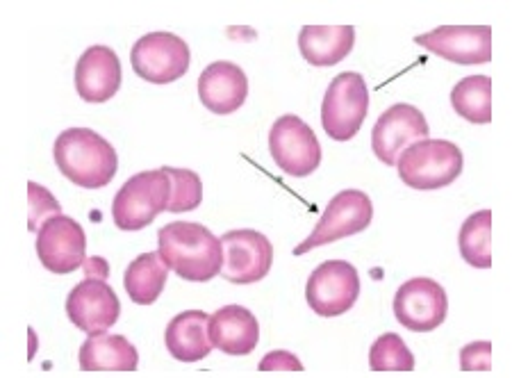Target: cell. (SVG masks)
<instances>
[{
	"instance_id": "obj_8",
	"label": "cell",
	"mask_w": 512,
	"mask_h": 378,
	"mask_svg": "<svg viewBox=\"0 0 512 378\" xmlns=\"http://www.w3.org/2000/svg\"><path fill=\"white\" fill-rule=\"evenodd\" d=\"M189 46L173 32H148L132 46V69L142 80L153 85H169L189 71Z\"/></svg>"
},
{
	"instance_id": "obj_23",
	"label": "cell",
	"mask_w": 512,
	"mask_h": 378,
	"mask_svg": "<svg viewBox=\"0 0 512 378\" xmlns=\"http://www.w3.org/2000/svg\"><path fill=\"white\" fill-rule=\"evenodd\" d=\"M451 105L469 123H492V80L487 76H469L451 89Z\"/></svg>"
},
{
	"instance_id": "obj_19",
	"label": "cell",
	"mask_w": 512,
	"mask_h": 378,
	"mask_svg": "<svg viewBox=\"0 0 512 378\" xmlns=\"http://www.w3.org/2000/svg\"><path fill=\"white\" fill-rule=\"evenodd\" d=\"M164 344L180 363H198L212 353L210 315L203 310H185L169 322L164 331Z\"/></svg>"
},
{
	"instance_id": "obj_5",
	"label": "cell",
	"mask_w": 512,
	"mask_h": 378,
	"mask_svg": "<svg viewBox=\"0 0 512 378\" xmlns=\"http://www.w3.org/2000/svg\"><path fill=\"white\" fill-rule=\"evenodd\" d=\"M369 112L367 80L355 71H344L330 80L321 103V126L335 142H351L360 133Z\"/></svg>"
},
{
	"instance_id": "obj_30",
	"label": "cell",
	"mask_w": 512,
	"mask_h": 378,
	"mask_svg": "<svg viewBox=\"0 0 512 378\" xmlns=\"http://www.w3.org/2000/svg\"><path fill=\"white\" fill-rule=\"evenodd\" d=\"M82 269L87 271V276L107 278V262H105V258H101V256L85 260V265H82Z\"/></svg>"
},
{
	"instance_id": "obj_11",
	"label": "cell",
	"mask_w": 512,
	"mask_h": 378,
	"mask_svg": "<svg viewBox=\"0 0 512 378\" xmlns=\"http://www.w3.org/2000/svg\"><path fill=\"white\" fill-rule=\"evenodd\" d=\"M221 246H224L221 276L228 283L251 285L269 274L271 262H274V246L258 230H230L221 237Z\"/></svg>"
},
{
	"instance_id": "obj_2",
	"label": "cell",
	"mask_w": 512,
	"mask_h": 378,
	"mask_svg": "<svg viewBox=\"0 0 512 378\" xmlns=\"http://www.w3.org/2000/svg\"><path fill=\"white\" fill-rule=\"evenodd\" d=\"M53 158L64 178L82 189H103L117 176L114 146L92 128H69L57 135Z\"/></svg>"
},
{
	"instance_id": "obj_17",
	"label": "cell",
	"mask_w": 512,
	"mask_h": 378,
	"mask_svg": "<svg viewBox=\"0 0 512 378\" xmlns=\"http://www.w3.org/2000/svg\"><path fill=\"white\" fill-rule=\"evenodd\" d=\"M249 96V78L233 62H212L198 76V98L214 114L237 112Z\"/></svg>"
},
{
	"instance_id": "obj_29",
	"label": "cell",
	"mask_w": 512,
	"mask_h": 378,
	"mask_svg": "<svg viewBox=\"0 0 512 378\" xmlns=\"http://www.w3.org/2000/svg\"><path fill=\"white\" fill-rule=\"evenodd\" d=\"M260 372H303L301 360L289 351H271L262 358Z\"/></svg>"
},
{
	"instance_id": "obj_14",
	"label": "cell",
	"mask_w": 512,
	"mask_h": 378,
	"mask_svg": "<svg viewBox=\"0 0 512 378\" xmlns=\"http://www.w3.org/2000/svg\"><path fill=\"white\" fill-rule=\"evenodd\" d=\"M428 133L431 128L421 110L408 103H396L378 117L374 130H371V149L378 160L385 162L387 167H394L399 155L410 144L426 139Z\"/></svg>"
},
{
	"instance_id": "obj_7",
	"label": "cell",
	"mask_w": 512,
	"mask_h": 378,
	"mask_svg": "<svg viewBox=\"0 0 512 378\" xmlns=\"http://www.w3.org/2000/svg\"><path fill=\"white\" fill-rule=\"evenodd\" d=\"M269 153L287 176L305 178L321 164V144L308 123L296 114H283L269 130Z\"/></svg>"
},
{
	"instance_id": "obj_12",
	"label": "cell",
	"mask_w": 512,
	"mask_h": 378,
	"mask_svg": "<svg viewBox=\"0 0 512 378\" xmlns=\"http://www.w3.org/2000/svg\"><path fill=\"white\" fill-rule=\"evenodd\" d=\"M121 303L105 278L87 276L66 297V317L87 335L105 333L119 322Z\"/></svg>"
},
{
	"instance_id": "obj_16",
	"label": "cell",
	"mask_w": 512,
	"mask_h": 378,
	"mask_svg": "<svg viewBox=\"0 0 512 378\" xmlns=\"http://www.w3.org/2000/svg\"><path fill=\"white\" fill-rule=\"evenodd\" d=\"M121 87V62L110 46H92L76 64V89L85 103H107Z\"/></svg>"
},
{
	"instance_id": "obj_4",
	"label": "cell",
	"mask_w": 512,
	"mask_h": 378,
	"mask_svg": "<svg viewBox=\"0 0 512 378\" xmlns=\"http://www.w3.org/2000/svg\"><path fill=\"white\" fill-rule=\"evenodd\" d=\"M171 178L167 171H142L128 178L114 196L112 219L119 230H142L153 224L160 212L169 210Z\"/></svg>"
},
{
	"instance_id": "obj_22",
	"label": "cell",
	"mask_w": 512,
	"mask_h": 378,
	"mask_svg": "<svg viewBox=\"0 0 512 378\" xmlns=\"http://www.w3.org/2000/svg\"><path fill=\"white\" fill-rule=\"evenodd\" d=\"M169 267L164 265L158 251H148L130 262L123 276V285L132 303L137 306H153L160 299V294L167 285Z\"/></svg>"
},
{
	"instance_id": "obj_21",
	"label": "cell",
	"mask_w": 512,
	"mask_h": 378,
	"mask_svg": "<svg viewBox=\"0 0 512 378\" xmlns=\"http://www.w3.org/2000/svg\"><path fill=\"white\" fill-rule=\"evenodd\" d=\"M353 44V26H303L299 35V51L312 67H335L349 57Z\"/></svg>"
},
{
	"instance_id": "obj_1",
	"label": "cell",
	"mask_w": 512,
	"mask_h": 378,
	"mask_svg": "<svg viewBox=\"0 0 512 378\" xmlns=\"http://www.w3.org/2000/svg\"><path fill=\"white\" fill-rule=\"evenodd\" d=\"M158 253L164 265L189 283H208L221 274L224 246L210 228L194 221H173L160 228Z\"/></svg>"
},
{
	"instance_id": "obj_25",
	"label": "cell",
	"mask_w": 512,
	"mask_h": 378,
	"mask_svg": "<svg viewBox=\"0 0 512 378\" xmlns=\"http://www.w3.org/2000/svg\"><path fill=\"white\" fill-rule=\"evenodd\" d=\"M371 372H412L415 369V356L401 335L385 333L371 344L369 351Z\"/></svg>"
},
{
	"instance_id": "obj_28",
	"label": "cell",
	"mask_w": 512,
	"mask_h": 378,
	"mask_svg": "<svg viewBox=\"0 0 512 378\" xmlns=\"http://www.w3.org/2000/svg\"><path fill=\"white\" fill-rule=\"evenodd\" d=\"M462 372H490L492 369V342H472L460 351Z\"/></svg>"
},
{
	"instance_id": "obj_3",
	"label": "cell",
	"mask_w": 512,
	"mask_h": 378,
	"mask_svg": "<svg viewBox=\"0 0 512 378\" xmlns=\"http://www.w3.org/2000/svg\"><path fill=\"white\" fill-rule=\"evenodd\" d=\"M399 178L410 189L431 192L449 187L462 174V151L449 139H419L396 160Z\"/></svg>"
},
{
	"instance_id": "obj_26",
	"label": "cell",
	"mask_w": 512,
	"mask_h": 378,
	"mask_svg": "<svg viewBox=\"0 0 512 378\" xmlns=\"http://www.w3.org/2000/svg\"><path fill=\"white\" fill-rule=\"evenodd\" d=\"M171 178L169 212H189L203 203V183L192 169L164 167Z\"/></svg>"
},
{
	"instance_id": "obj_20",
	"label": "cell",
	"mask_w": 512,
	"mask_h": 378,
	"mask_svg": "<svg viewBox=\"0 0 512 378\" xmlns=\"http://www.w3.org/2000/svg\"><path fill=\"white\" fill-rule=\"evenodd\" d=\"M82 372H137L139 353L126 335H89L80 347Z\"/></svg>"
},
{
	"instance_id": "obj_24",
	"label": "cell",
	"mask_w": 512,
	"mask_h": 378,
	"mask_svg": "<svg viewBox=\"0 0 512 378\" xmlns=\"http://www.w3.org/2000/svg\"><path fill=\"white\" fill-rule=\"evenodd\" d=\"M492 210H478L460 228L458 246L467 265L476 269L492 267Z\"/></svg>"
},
{
	"instance_id": "obj_6",
	"label": "cell",
	"mask_w": 512,
	"mask_h": 378,
	"mask_svg": "<svg viewBox=\"0 0 512 378\" xmlns=\"http://www.w3.org/2000/svg\"><path fill=\"white\" fill-rule=\"evenodd\" d=\"M371 217H374V205H371V199L365 192H360V189H342L340 194L330 199L310 237H305L296 246L294 256H303V253L317 249V246L333 244L337 240H344V237L362 233L371 224Z\"/></svg>"
},
{
	"instance_id": "obj_18",
	"label": "cell",
	"mask_w": 512,
	"mask_h": 378,
	"mask_svg": "<svg viewBox=\"0 0 512 378\" xmlns=\"http://www.w3.org/2000/svg\"><path fill=\"white\" fill-rule=\"evenodd\" d=\"M210 340L228 356H249L260 342V324L253 312L237 303L219 308L210 315Z\"/></svg>"
},
{
	"instance_id": "obj_13",
	"label": "cell",
	"mask_w": 512,
	"mask_h": 378,
	"mask_svg": "<svg viewBox=\"0 0 512 378\" xmlns=\"http://www.w3.org/2000/svg\"><path fill=\"white\" fill-rule=\"evenodd\" d=\"M87 235L76 219L57 215L37 230L39 262L53 274H71L85 265Z\"/></svg>"
},
{
	"instance_id": "obj_27",
	"label": "cell",
	"mask_w": 512,
	"mask_h": 378,
	"mask_svg": "<svg viewBox=\"0 0 512 378\" xmlns=\"http://www.w3.org/2000/svg\"><path fill=\"white\" fill-rule=\"evenodd\" d=\"M28 205H30L28 228L32 233H37L39 226H44L51 217L62 215V208L55 196L48 192L46 187L32 183V180L28 183Z\"/></svg>"
},
{
	"instance_id": "obj_15",
	"label": "cell",
	"mask_w": 512,
	"mask_h": 378,
	"mask_svg": "<svg viewBox=\"0 0 512 378\" xmlns=\"http://www.w3.org/2000/svg\"><path fill=\"white\" fill-rule=\"evenodd\" d=\"M426 51L440 55L453 64H487L492 60V28L490 26H440L415 37Z\"/></svg>"
},
{
	"instance_id": "obj_10",
	"label": "cell",
	"mask_w": 512,
	"mask_h": 378,
	"mask_svg": "<svg viewBox=\"0 0 512 378\" xmlns=\"http://www.w3.org/2000/svg\"><path fill=\"white\" fill-rule=\"evenodd\" d=\"M449 299L433 278H410L394 294V317L412 333H431L447 319Z\"/></svg>"
},
{
	"instance_id": "obj_9",
	"label": "cell",
	"mask_w": 512,
	"mask_h": 378,
	"mask_svg": "<svg viewBox=\"0 0 512 378\" xmlns=\"http://www.w3.org/2000/svg\"><path fill=\"white\" fill-rule=\"evenodd\" d=\"M360 297V276L351 262L328 260L312 271L305 285L308 306L319 317H340L349 312Z\"/></svg>"
}]
</instances>
